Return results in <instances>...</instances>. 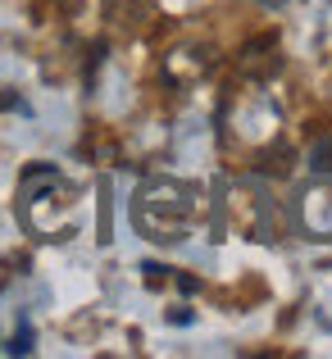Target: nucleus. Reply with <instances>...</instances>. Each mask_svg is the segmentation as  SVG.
<instances>
[{
	"label": "nucleus",
	"mask_w": 332,
	"mask_h": 359,
	"mask_svg": "<svg viewBox=\"0 0 332 359\" xmlns=\"http://www.w3.org/2000/svg\"><path fill=\"white\" fill-rule=\"evenodd\" d=\"M196 201H192V187H178V182H150L146 191L137 196V223L159 214V228H155V241H178V232L187 228Z\"/></svg>",
	"instance_id": "obj_1"
},
{
	"label": "nucleus",
	"mask_w": 332,
	"mask_h": 359,
	"mask_svg": "<svg viewBox=\"0 0 332 359\" xmlns=\"http://www.w3.org/2000/svg\"><path fill=\"white\" fill-rule=\"evenodd\" d=\"M241 73H251V78H269V73H278V41L273 36H260V41H251L241 50Z\"/></svg>",
	"instance_id": "obj_2"
},
{
	"label": "nucleus",
	"mask_w": 332,
	"mask_h": 359,
	"mask_svg": "<svg viewBox=\"0 0 332 359\" xmlns=\"http://www.w3.org/2000/svg\"><path fill=\"white\" fill-rule=\"evenodd\" d=\"M310 168L314 173H332V137H319L310 146Z\"/></svg>",
	"instance_id": "obj_3"
},
{
	"label": "nucleus",
	"mask_w": 332,
	"mask_h": 359,
	"mask_svg": "<svg viewBox=\"0 0 332 359\" xmlns=\"http://www.w3.org/2000/svg\"><path fill=\"white\" fill-rule=\"evenodd\" d=\"M264 5H282V0H264Z\"/></svg>",
	"instance_id": "obj_4"
}]
</instances>
